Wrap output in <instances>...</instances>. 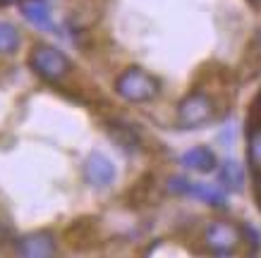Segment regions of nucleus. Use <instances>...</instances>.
Returning <instances> with one entry per match:
<instances>
[{
    "label": "nucleus",
    "mask_w": 261,
    "mask_h": 258,
    "mask_svg": "<svg viewBox=\"0 0 261 258\" xmlns=\"http://www.w3.org/2000/svg\"><path fill=\"white\" fill-rule=\"evenodd\" d=\"M247 156H249V167H252L256 175H261V125H254L252 129H249Z\"/></svg>",
    "instance_id": "11"
},
{
    "label": "nucleus",
    "mask_w": 261,
    "mask_h": 258,
    "mask_svg": "<svg viewBox=\"0 0 261 258\" xmlns=\"http://www.w3.org/2000/svg\"><path fill=\"white\" fill-rule=\"evenodd\" d=\"M221 184L230 191H240L245 184V170L238 160H225L221 167Z\"/></svg>",
    "instance_id": "9"
},
{
    "label": "nucleus",
    "mask_w": 261,
    "mask_h": 258,
    "mask_svg": "<svg viewBox=\"0 0 261 258\" xmlns=\"http://www.w3.org/2000/svg\"><path fill=\"white\" fill-rule=\"evenodd\" d=\"M3 5H12V3H24V0H0Z\"/></svg>",
    "instance_id": "14"
},
{
    "label": "nucleus",
    "mask_w": 261,
    "mask_h": 258,
    "mask_svg": "<svg viewBox=\"0 0 261 258\" xmlns=\"http://www.w3.org/2000/svg\"><path fill=\"white\" fill-rule=\"evenodd\" d=\"M216 115V103L206 91H192L185 96L177 108V122L185 129H197V127L208 125Z\"/></svg>",
    "instance_id": "3"
},
{
    "label": "nucleus",
    "mask_w": 261,
    "mask_h": 258,
    "mask_svg": "<svg viewBox=\"0 0 261 258\" xmlns=\"http://www.w3.org/2000/svg\"><path fill=\"white\" fill-rule=\"evenodd\" d=\"M17 258H56V239L48 230L29 232L17 239L15 244Z\"/></svg>",
    "instance_id": "5"
},
{
    "label": "nucleus",
    "mask_w": 261,
    "mask_h": 258,
    "mask_svg": "<svg viewBox=\"0 0 261 258\" xmlns=\"http://www.w3.org/2000/svg\"><path fill=\"white\" fill-rule=\"evenodd\" d=\"M19 41H22V36H19L15 24L0 22V55L15 53L17 48H19Z\"/></svg>",
    "instance_id": "10"
},
{
    "label": "nucleus",
    "mask_w": 261,
    "mask_h": 258,
    "mask_svg": "<svg viewBox=\"0 0 261 258\" xmlns=\"http://www.w3.org/2000/svg\"><path fill=\"white\" fill-rule=\"evenodd\" d=\"M22 15L27 22H32L39 29H50V8L43 0H24L22 3Z\"/></svg>",
    "instance_id": "8"
},
{
    "label": "nucleus",
    "mask_w": 261,
    "mask_h": 258,
    "mask_svg": "<svg viewBox=\"0 0 261 258\" xmlns=\"http://www.w3.org/2000/svg\"><path fill=\"white\" fill-rule=\"evenodd\" d=\"M240 239H242L240 230L232 225V222H228V220H214V222H208V227L204 230L206 249L218 258L230 256V253L240 246Z\"/></svg>",
    "instance_id": "4"
},
{
    "label": "nucleus",
    "mask_w": 261,
    "mask_h": 258,
    "mask_svg": "<svg viewBox=\"0 0 261 258\" xmlns=\"http://www.w3.org/2000/svg\"><path fill=\"white\" fill-rule=\"evenodd\" d=\"M29 65H32V70L36 72L41 79H46V81H60V79L67 77L72 70L70 58H67L63 50H58V48H53V46H46V43H41V46H36L32 50Z\"/></svg>",
    "instance_id": "2"
},
{
    "label": "nucleus",
    "mask_w": 261,
    "mask_h": 258,
    "mask_svg": "<svg viewBox=\"0 0 261 258\" xmlns=\"http://www.w3.org/2000/svg\"><path fill=\"white\" fill-rule=\"evenodd\" d=\"M252 50H254V55L261 60V29L256 32V36H254V41H252Z\"/></svg>",
    "instance_id": "12"
},
{
    "label": "nucleus",
    "mask_w": 261,
    "mask_h": 258,
    "mask_svg": "<svg viewBox=\"0 0 261 258\" xmlns=\"http://www.w3.org/2000/svg\"><path fill=\"white\" fill-rule=\"evenodd\" d=\"M84 180L96 189L111 187L113 180H115V165L108 156L103 153H91L84 163Z\"/></svg>",
    "instance_id": "6"
},
{
    "label": "nucleus",
    "mask_w": 261,
    "mask_h": 258,
    "mask_svg": "<svg viewBox=\"0 0 261 258\" xmlns=\"http://www.w3.org/2000/svg\"><path fill=\"white\" fill-rule=\"evenodd\" d=\"M182 165L194 172H211L216 170V153L208 146H194L182 153Z\"/></svg>",
    "instance_id": "7"
},
{
    "label": "nucleus",
    "mask_w": 261,
    "mask_h": 258,
    "mask_svg": "<svg viewBox=\"0 0 261 258\" xmlns=\"http://www.w3.org/2000/svg\"><path fill=\"white\" fill-rule=\"evenodd\" d=\"M115 91L120 98H125L129 103H146L159 96L161 84L144 67H127L115 81Z\"/></svg>",
    "instance_id": "1"
},
{
    "label": "nucleus",
    "mask_w": 261,
    "mask_h": 258,
    "mask_svg": "<svg viewBox=\"0 0 261 258\" xmlns=\"http://www.w3.org/2000/svg\"><path fill=\"white\" fill-rule=\"evenodd\" d=\"M254 196H256V206L261 208V175H256V184H254Z\"/></svg>",
    "instance_id": "13"
}]
</instances>
